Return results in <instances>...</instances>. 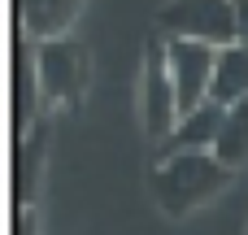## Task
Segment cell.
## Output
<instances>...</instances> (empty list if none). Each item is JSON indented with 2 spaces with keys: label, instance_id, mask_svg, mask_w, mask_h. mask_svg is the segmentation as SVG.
<instances>
[{
  "label": "cell",
  "instance_id": "cell-8",
  "mask_svg": "<svg viewBox=\"0 0 248 235\" xmlns=\"http://www.w3.org/2000/svg\"><path fill=\"white\" fill-rule=\"evenodd\" d=\"M235 44L248 48V0H235Z\"/></svg>",
  "mask_w": 248,
  "mask_h": 235
},
{
  "label": "cell",
  "instance_id": "cell-6",
  "mask_svg": "<svg viewBox=\"0 0 248 235\" xmlns=\"http://www.w3.org/2000/svg\"><path fill=\"white\" fill-rule=\"evenodd\" d=\"M248 96V48L244 44H227L214 52V78H209V100L218 105H235Z\"/></svg>",
  "mask_w": 248,
  "mask_h": 235
},
{
  "label": "cell",
  "instance_id": "cell-3",
  "mask_svg": "<svg viewBox=\"0 0 248 235\" xmlns=\"http://www.w3.org/2000/svg\"><path fill=\"white\" fill-rule=\"evenodd\" d=\"M214 44L201 39H166V65H170V83L179 96V113L196 109L201 100H209V78H214Z\"/></svg>",
  "mask_w": 248,
  "mask_h": 235
},
{
  "label": "cell",
  "instance_id": "cell-4",
  "mask_svg": "<svg viewBox=\"0 0 248 235\" xmlns=\"http://www.w3.org/2000/svg\"><path fill=\"white\" fill-rule=\"evenodd\" d=\"M179 122V96L170 83V65H166V39L148 44V65H144V131L153 140H166Z\"/></svg>",
  "mask_w": 248,
  "mask_h": 235
},
{
  "label": "cell",
  "instance_id": "cell-2",
  "mask_svg": "<svg viewBox=\"0 0 248 235\" xmlns=\"http://www.w3.org/2000/svg\"><path fill=\"white\" fill-rule=\"evenodd\" d=\"M166 39H201L214 48L235 44V0H170L157 13Z\"/></svg>",
  "mask_w": 248,
  "mask_h": 235
},
{
  "label": "cell",
  "instance_id": "cell-7",
  "mask_svg": "<svg viewBox=\"0 0 248 235\" xmlns=\"http://www.w3.org/2000/svg\"><path fill=\"white\" fill-rule=\"evenodd\" d=\"M214 153H218V161L231 166V170H240V166L248 161V96H244V100H235V105H227L222 135H218Z\"/></svg>",
  "mask_w": 248,
  "mask_h": 235
},
{
  "label": "cell",
  "instance_id": "cell-5",
  "mask_svg": "<svg viewBox=\"0 0 248 235\" xmlns=\"http://www.w3.org/2000/svg\"><path fill=\"white\" fill-rule=\"evenodd\" d=\"M222 118H227V105H218V100H201L196 109L179 113L174 131L166 135V153H214V144L222 135Z\"/></svg>",
  "mask_w": 248,
  "mask_h": 235
},
{
  "label": "cell",
  "instance_id": "cell-1",
  "mask_svg": "<svg viewBox=\"0 0 248 235\" xmlns=\"http://www.w3.org/2000/svg\"><path fill=\"white\" fill-rule=\"evenodd\" d=\"M231 174L235 170L222 166L218 153H166L148 174V192L166 218H187L192 209L214 201L231 183Z\"/></svg>",
  "mask_w": 248,
  "mask_h": 235
}]
</instances>
